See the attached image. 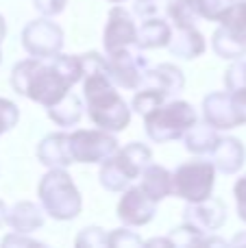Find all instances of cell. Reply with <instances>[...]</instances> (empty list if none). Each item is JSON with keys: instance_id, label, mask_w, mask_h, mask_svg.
I'll return each mask as SVG.
<instances>
[{"instance_id": "4", "label": "cell", "mask_w": 246, "mask_h": 248, "mask_svg": "<svg viewBox=\"0 0 246 248\" xmlns=\"http://www.w3.org/2000/svg\"><path fill=\"white\" fill-rule=\"evenodd\" d=\"M144 122H146L148 137L157 144H164V141L183 137V133L196 122V111L192 105L183 103V100H174L168 105L164 103L161 107L146 113Z\"/></svg>"}, {"instance_id": "31", "label": "cell", "mask_w": 246, "mask_h": 248, "mask_svg": "<svg viewBox=\"0 0 246 248\" xmlns=\"http://www.w3.org/2000/svg\"><path fill=\"white\" fill-rule=\"evenodd\" d=\"M144 242L139 240L138 235H135L133 231H129V229H118V231H113L111 235H109V246L113 248H138L142 246Z\"/></svg>"}, {"instance_id": "2", "label": "cell", "mask_w": 246, "mask_h": 248, "mask_svg": "<svg viewBox=\"0 0 246 248\" xmlns=\"http://www.w3.org/2000/svg\"><path fill=\"white\" fill-rule=\"evenodd\" d=\"M85 77V100L90 118L103 131H124L131 122V109L116 92L107 68L83 74Z\"/></svg>"}, {"instance_id": "37", "label": "cell", "mask_w": 246, "mask_h": 248, "mask_svg": "<svg viewBox=\"0 0 246 248\" xmlns=\"http://www.w3.org/2000/svg\"><path fill=\"white\" fill-rule=\"evenodd\" d=\"M242 244H246V233H238L233 237V242H231V246H242Z\"/></svg>"}, {"instance_id": "1", "label": "cell", "mask_w": 246, "mask_h": 248, "mask_svg": "<svg viewBox=\"0 0 246 248\" xmlns=\"http://www.w3.org/2000/svg\"><path fill=\"white\" fill-rule=\"evenodd\" d=\"M11 85L17 94L29 96L31 100L50 107L70 92L72 83L59 70L52 57L48 59H26L17 63L11 72Z\"/></svg>"}, {"instance_id": "19", "label": "cell", "mask_w": 246, "mask_h": 248, "mask_svg": "<svg viewBox=\"0 0 246 248\" xmlns=\"http://www.w3.org/2000/svg\"><path fill=\"white\" fill-rule=\"evenodd\" d=\"M4 222L9 227H13V231L22 233V235L33 233L44 227V211L35 202H17V205L11 207V211H7Z\"/></svg>"}, {"instance_id": "38", "label": "cell", "mask_w": 246, "mask_h": 248, "mask_svg": "<svg viewBox=\"0 0 246 248\" xmlns=\"http://www.w3.org/2000/svg\"><path fill=\"white\" fill-rule=\"evenodd\" d=\"M4 220H7V207H4V202L0 201V227L4 224Z\"/></svg>"}, {"instance_id": "42", "label": "cell", "mask_w": 246, "mask_h": 248, "mask_svg": "<svg viewBox=\"0 0 246 248\" xmlns=\"http://www.w3.org/2000/svg\"><path fill=\"white\" fill-rule=\"evenodd\" d=\"M0 61H2V52H0Z\"/></svg>"}, {"instance_id": "5", "label": "cell", "mask_w": 246, "mask_h": 248, "mask_svg": "<svg viewBox=\"0 0 246 248\" xmlns=\"http://www.w3.org/2000/svg\"><path fill=\"white\" fill-rule=\"evenodd\" d=\"M216 183V168L212 161H187L172 174V194L187 202H199L212 196Z\"/></svg>"}, {"instance_id": "41", "label": "cell", "mask_w": 246, "mask_h": 248, "mask_svg": "<svg viewBox=\"0 0 246 248\" xmlns=\"http://www.w3.org/2000/svg\"><path fill=\"white\" fill-rule=\"evenodd\" d=\"M109 2H124V0H109Z\"/></svg>"}, {"instance_id": "23", "label": "cell", "mask_w": 246, "mask_h": 248, "mask_svg": "<svg viewBox=\"0 0 246 248\" xmlns=\"http://www.w3.org/2000/svg\"><path fill=\"white\" fill-rule=\"evenodd\" d=\"M183 137H185V148L194 155H209L214 150V146H216V141L220 140L218 131L207 122L205 124L194 122L183 133Z\"/></svg>"}, {"instance_id": "8", "label": "cell", "mask_w": 246, "mask_h": 248, "mask_svg": "<svg viewBox=\"0 0 246 248\" xmlns=\"http://www.w3.org/2000/svg\"><path fill=\"white\" fill-rule=\"evenodd\" d=\"M22 46L31 57L37 59L55 57L63 48V31L46 17L29 22L22 31Z\"/></svg>"}, {"instance_id": "32", "label": "cell", "mask_w": 246, "mask_h": 248, "mask_svg": "<svg viewBox=\"0 0 246 248\" xmlns=\"http://www.w3.org/2000/svg\"><path fill=\"white\" fill-rule=\"evenodd\" d=\"M33 2H35V9H37L39 13L50 17V16H59V13L65 9L68 0H33Z\"/></svg>"}, {"instance_id": "35", "label": "cell", "mask_w": 246, "mask_h": 248, "mask_svg": "<svg viewBox=\"0 0 246 248\" xmlns=\"http://www.w3.org/2000/svg\"><path fill=\"white\" fill-rule=\"evenodd\" d=\"M4 244L7 246H13V244H17V246H39V242H35V240H26V237H22V233H13V235H9V237H4Z\"/></svg>"}, {"instance_id": "3", "label": "cell", "mask_w": 246, "mask_h": 248, "mask_svg": "<svg viewBox=\"0 0 246 248\" xmlns=\"http://www.w3.org/2000/svg\"><path fill=\"white\" fill-rule=\"evenodd\" d=\"M39 201L50 218L74 220L81 214V194L63 168H50L39 181Z\"/></svg>"}, {"instance_id": "25", "label": "cell", "mask_w": 246, "mask_h": 248, "mask_svg": "<svg viewBox=\"0 0 246 248\" xmlns=\"http://www.w3.org/2000/svg\"><path fill=\"white\" fill-rule=\"evenodd\" d=\"M166 100L168 98H166L161 92L153 90V87H139V92L133 98V109L139 113V116H146V113H151L153 109L161 107Z\"/></svg>"}, {"instance_id": "17", "label": "cell", "mask_w": 246, "mask_h": 248, "mask_svg": "<svg viewBox=\"0 0 246 248\" xmlns=\"http://www.w3.org/2000/svg\"><path fill=\"white\" fill-rule=\"evenodd\" d=\"M168 48L179 59H194L205 52V37L194 26H177V33H172Z\"/></svg>"}, {"instance_id": "36", "label": "cell", "mask_w": 246, "mask_h": 248, "mask_svg": "<svg viewBox=\"0 0 246 248\" xmlns=\"http://www.w3.org/2000/svg\"><path fill=\"white\" fill-rule=\"evenodd\" d=\"M146 246H172L170 237H164V240H148Z\"/></svg>"}, {"instance_id": "7", "label": "cell", "mask_w": 246, "mask_h": 248, "mask_svg": "<svg viewBox=\"0 0 246 248\" xmlns=\"http://www.w3.org/2000/svg\"><path fill=\"white\" fill-rule=\"evenodd\" d=\"M148 72V61L138 46L118 50L109 55L107 59V74L113 81V85H120L124 90H138L142 85L144 77Z\"/></svg>"}, {"instance_id": "34", "label": "cell", "mask_w": 246, "mask_h": 248, "mask_svg": "<svg viewBox=\"0 0 246 248\" xmlns=\"http://www.w3.org/2000/svg\"><path fill=\"white\" fill-rule=\"evenodd\" d=\"M229 94H231V103H233L235 111H238L240 122L246 124V87L235 90V92H229Z\"/></svg>"}, {"instance_id": "28", "label": "cell", "mask_w": 246, "mask_h": 248, "mask_svg": "<svg viewBox=\"0 0 246 248\" xmlns=\"http://www.w3.org/2000/svg\"><path fill=\"white\" fill-rule=\"evenodd\" d=\"M222 24L229 26V29H238V31H246V0L233 2L227 13L222 16Z\"/></svg>"}, {"instance_id": "24", "label": "cell", "mask_w": 246, "mask_h": 248, "mask_svg": "<svg viewBox=\"0 0 246 248\" xmlns=\"http://www.w3.org/2000/svg\"><path fill=\"white\" fill-rule=\"evenodd\" d=\"M190 13L199 20H212V22H220L222 16L227 13V9L233 4V0H183Z\"/></svg>"}, {"instance_id": "11", "label": "cell", "mask_w": 246, "mask_h": 248, "mask_svg": "<svg viewBox=\"0 0 246 248\" xmlns=\"http://www.w3.org/2000/svg\"><path fill=\"white\" fill-rule=\"evenodd\" d=\"M157 211V202L142 192V187H131L124 192L118 205V218L126 227H142L153 220Z\"/></svg>"}, {"instance_id": "27", "label": "cell", "mask_w": 246, "mask_h": 248, "mask_svg": "<svg viewBox=\"0 0 246 248\" xmlns=\"http://www.w3.org/2000/svg\"><path fill=\"white\" fill-rule=\"evenodd\" d=\"M77 246L78 248H105V246H109V235L98 227H87L77 237Z\"/></svg>"}, {"instance_id": "14", "label": "cell", "mask_w": 246, "mask_h": 248, "mask_svg": "<svg viewBox=\"0 0 246 248\" xmlns=\"http://www.w3.org/2000/svg\"><path fill=\"white\" fill-rule=\"evenodd\" d=\"M139 87H153V90L161 92L166 98H172L174 94H179V92L185 87V77H183V72L177 68V65L161 63L159 68L148 70Z\"/></svg>"}, {"instance_id": "21", "label": "cell", "mask_w": 246, "mask_h": 248, "mask_svg": "<svg viewBox=\"0 0 246 248\" xmlns=\"http://www.w3.org/2000/svg\"><path fill=\"white\" fill-rule=\"evenodd\" d=\"M142 192L146 194L148 198H153L155 202L164 201L166 196L172 194V174H170L166 168L161 166H148L146 170L142 172Z\"/></svg>"}, {"instance_id": "29", "label": "cell", "mask_w": 246, "mask_h": 248, "mask_svg": "<svg viewBox=\"0 0 246 248\" xmlns=\"http://www.w3.org/2000/svg\"><path fill=\"white\" fill-rule=\"evenodd\" d=\"M225 85L229 92L246 87V61L235 59V63L225 72Z\"/></svg>"}, {"instance_id": "6", "label": "cell", "mask_w": 246, "mask_h": 248, "mask_svg": "<svg viewBox=\"0 0 246 248\" xmlns=\"http://www.w3.org/2000/svg\"><path fill=\"white\" fill-rule=\"evenodd\" d=\"M68 148L77 163H103L116 155L118 141L107 131H74L68 135Z\"/></svg>"}, {"instance_id": "16", "label": "cell", "mask_w": 246, "mask_h": 248, "mask_svg": "<svg viewBox=\"0 0 246 248\" xmlns=\"http://www.w3.org/2000/svg\"><path fill=\"white\" fill-rule=\"evenodd\" d=\"M37 159L48 168H65L72 163L68 148V133H52L37 146Z\"/></svg>"}, {"instance_id": "26", "label": "cell", "mask_w": 246, "mask_h": 248, "mask_svg": "<svg viewBox=\"0 0 246 248\" xmlns=\"http://www.w3.org/2000/svg\"><path fill=\"white\" fill-rule=\"evenodd\" d=\"M203 235H205V233H200L199 229H194L192 224L183 222V227L170 231L168 237H170V242H172V246L190 248V246H200V244H203Z\"/></svg>"}, {"instance_id": "13", "label": "cell", "mask_w": 246, "mask_h": 248, "mask_svg": "<svg viewBox=\"0 0 246 248\" xmlns=\"http://www.w3.org/2000/svg\"><path fill=\"white\" fill-rule=\"evenodd\" d=\"M113 163L122 170V174L126 176L129 181H135L153 161V153L151 148H146L139 141H133V144L124 146L122 150H116L113 155Z\"/></svg>"}, {"instance_id": "9", "label": "cell", "mask_w": 246, "mask_h": 248, "mask_svg": "<svg viewBox=\"0 0 246 248\" xmlns=\"http://www.w3.org/2000/svg\"><path fill=\"white\" fill-rule=\"evenodd\" d=\"M135 37H138V26H135L133 16L124 7H113L109 11V22L107 29H105V50H107V55L135 46Z\"/></svg>"}, {"instance_id": "15", "label": "cell", "mask_w": 246, "mask_h": 248, "mask_svg": "<svg viewBox=\"0 0 246 248\" xmlns=\"http://www.w3.org/2000/svg\"><path fill=\"white\" fill-rule=\"evenodd\" d=\"M209 155H212L214 168H218L225 174H235L244 166L246 159V150L242 141L235 140V137H220Z\"/></svg>"}, {"instance_id": "18", "label": "cell", "mask_w": 246, "mask_h": 248, "mask_svg": "<svg viewBox=\"0 0 246 248\" xmlns=\"http://www.w3.org/2000/svg\"><path fill=\"white\" fill-rule=\"evenodd\" d=\"M212 46L214 52L222 59H242V57H246V31L229 29V26L222 24L214 33Z\"/></svg>"}, {"instance_id": "20", "label": "cell", "mask_w": 246, "mask_h": 248, "mask_svg": "<svg viewBox=\"0 0 246 248\" xmlns=\"http://www.w3.org/2000/svg\"><path fill=\"white\" fill-rule=\"evenodd\" d=\"M170 37H172V29H170L168 22L153 16V17H146L144 24L138 29L135 46L138 48H164V46H168Z\"/></svg>"}, {"instance_id": "30", "label": "cell", "mask_w": 246, "mask_h": 248, "mask_svg": "<svg viewBox=\"0 0 246 248\" xmlns=\"http://www.w3.org/2000/svg\"><path fill=\"white\" fill-rule=\"evenodd\" d=\"M20 120V109L7 98H0V135L11 131Z\"/></svg>"}, {"instance_id": "12", "label": "cell", "mask_w": 246, "mask_h": 248, "mask_svg": "<svg viewBox=\"0 0 246 248\" xmlns=\"http://www.w3.org/2000/svg\"><path fill=\"white\" fill-rule=\"evenodd\" d=\"M203 116L205 122L212 124L216 131H225V128L240 126V118L235 111L233 103H231L229 92H214V94L205 96L203 100Z\"/></svg>"}, {"instance_id": "10", "label": "cell", "mask_w": 246, "mask_h": 248, "mask_svg": "<svg viewBox=\"0 0 246 248\" xmlns=\"http://www.w3.org/2000/svg\"><path fill=\"white\" fill-rule=\"evenodd\" d=\"M227 220V207L222 201L218 198H205L199 202H190L183 209V222L192 224L194 229H199L200 233H209L216 231L225 224Z\"/></svg>"}, {"instance_id": "33", "label": "cell", "mask_w": 246, "mask_h": 248, "mask_svg": "<svg viewBox=\"0 0 246 248\" xmlns=\"http://www.w3.org/2000/svg\"><path fill=\"white\" fill-rule=\"evenodd\" d=\"M233 194H235V205H238V216H240V220L246 222V174L242 179H238Z\"/></svg>"}, {"instance_id": "22", "label": "cell", "mask_w": 246, "mask_h": 248, "mask_svg": "<svg viewBox=\"0 0 246 248\" xmlns=\"http://www.w3.org/2000/svg\"><path fill=\"white\" fill-rule=\"evenodd\" d=\"M83 116V105H81V98L74 94H65L61 100H57L55 105L48 107V118L57 124V126H77L78 120Z\"/></svg>"}, {"instance_id": "39", "label": "cell", "mask_w": 246, "mask_h": 248, "mask_svg": "<svg viewBox=\"0 0 246 248\" xmlns=\"http://www.w3.org/2000/svg\"><path fill=\"white\" fill-rule=\"evenodd\" d=\"M4 33H7V26H4V20H2V16H0V42L4 39Z\"/></svg>"}, {"instance_id": "40", "label": "cell", "mask_w": 246, "mask_h": 248, "mask_svg": "<svg viewBox=\"0 0 246 248\" xmlns=\"http://www.w3.org/2000/svg\"><path fill=\"white\" fill-rule=\"evenodd\" d=\"M135 2H139V4H151V7H157L155 0H135Z\"/></svg>"}]
</instances>
